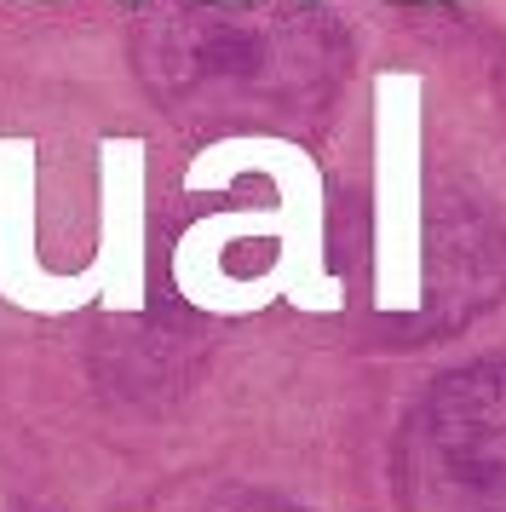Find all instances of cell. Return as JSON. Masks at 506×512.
Returning <instances> with one entry per match:
<instances>
[{
	"mask_svg": "<svg viewBox=\"0 0 506 512\" xmlns=\"http://www.w3.org/2000/svg\"><path fill=\"white\" fill-rule=\"evenodd\" d=\"M426 300V75H374V305Z\"/></svg>",
	"mask_w": 506,
	"mask_h": 512,
	"instance_id": "1",
	"label": "cell"
},
{
	"mask_svg": "<svg viewBox=\"0 0 506 512\" xmlns=\"http://www.w3.org/2000/svg\"><path fill=\"white\" fill-rule=\"evenodd\" d=\"M242 173H265L282 190V219L288 231L276 242V265L271 282L282 288V300L299 311H340L345 288L328 271V190H322V167L317 156L294 139L276 133H236V139L202 144L196 162L184 167V190L207 196V190H230Z\"/></svg>",
	"mask_w": 506,
	"mask_h": 512,
	"instance_id": "2",
	"label": "cell"
},
{
	"mask_svg": "<svg viewBox=\"0 0 506 512\" xmlns=\"http://www.w3.org/2000/svg\"><path fill=\"white\" fill-rule=\"evenodd\" d=\"M35 139L6 133L0 139V300L35 311V317H64L98 300V277L87 271H46L35 254Z\"/></svg>",
	"mask_w": 506,
	"mask_h": 512,
	"instance_id": "3",
	"label": "cell"
},
{
	"mask_svg": "<svg viewBox=\"0 0 506 512\" xmlns=\"http://www.w3.org/2000/svg\"><path fill=\"white\" fill-rule=\"evenodd\" d=\"M144 179H150L144 139L115 133V139L98 144V254H92V277H98V305H110V311H144V225H150Z\"/></svg>",
	"mask_w": 506,
	"mask_h": 512,
	"instance_id": "4",
	"label": "cell"
},
{
	"mask_svg": "<svg viewBox=\"0 0 506 512\" xmlns=\"http://www.w3.org/2000/svg\"><path fill=\"white\" fill-rule=\"evenodd\" d=\"M282 231H288L282 208L207 213V219H196V225L173 242V288H179L196 311H213V317L265 311L271 300H282V288L271 282V271H259V277H230L225 248L242 242V236H276V242H282Z\"/></svg>",
	"mask_w": 506,
	"mask_h": 512,
	"instance_id": "5",
	"label": "cell"
},
{
	"mask_svg": "<svg viewBox=\"0 0 506 512\" xmlns=\"http://www.w3.org/2000/svg\"><path fill=\"white\" fill-rule=\"evenodd\" d=\"M29 6H58V0H29ZM127 6H138V0H127Z\"/></svg>",
	"mask_w": 506,
	"mask_h": 512,
	"instance_id": "6",
	"label": "cell"
},
{
	"mask_svg": "<svg viewBox=\"0 0 506 512\" xmlns=\"http://www.w3.org/2000/svg\"><path fill=\"white\" fill-rule=\"evenodd\" d=\"M414 6H449V0H414Z\"/></svg>",
	"mask_w": 506,
	"mask_h": 512,
	"instance_id": "7",
	"label": "cell"
},
{
	"mask_svg": "<svg viewBox=\"0 0 506 512\" xmlns=\"http://www.w3.org/2000/svg\"><path fill=\"white\" fill-rule=\"evenodd\" d=\"M219 6H253V0H219Z\"/></svg>",
	"mask_w": 506,
	"mask_h": 512,
	"instance_id": "8",
	"label": "cell"
}]
</instances>
